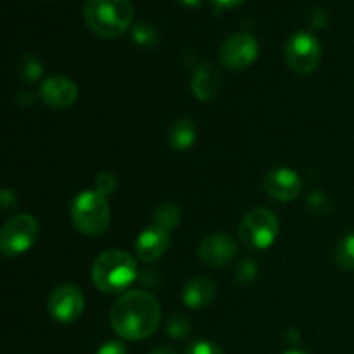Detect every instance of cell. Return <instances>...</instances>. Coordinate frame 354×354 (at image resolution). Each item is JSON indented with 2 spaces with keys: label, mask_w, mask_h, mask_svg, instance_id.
<instances>
[{
  "label": "cell",
  "mask_w": 354,
  "mask_h": 354,
  "mask_svg": "<svg viewBox=\"0 0 354 354\" xmlns=\"http://www.w3.org/2000/svg\"><path fill=\"white\" fill-rule=\"evenodd\" d=\"M313 26L315 28H324L325 24H327V14H325L324 9H317L313 12Z\"/></svg>",
  "instance_id": "83f0119b"
},
{
  "label": "cell",
  "mask_w": 354,
  "mask_h": 354,
  "mask_svg": "<svg viewBox=\"0 0 354 354\" xmlns=\"http://www.w3.org/2000/svg\"><path fill=\"white\" fill-rule=\"evenodd\" d=\"M41 73H44V68H41L40 61L33 54L23 55V59H21V75H23L24 80L37 82L41 76Z\"/></svg>",
  "instance_id": "ffe728a7"
},
{
  "label": "cell",
  "mask_w": 354,
  "mask_h": 354,
  "mask_svg": "<svg viewBox=\"0 0 354 354\" xmlns=\"http://www.w3.org/2000/svg\"><path fill=\"white\" fill-rule=\"evenodd\" d=\"M41 100L52 109H68L78 99V86L71 78L52 76L40 86Z\"/></svg>",
  "instance_id": "30bf717a"
},
{
  "label": "cell",
  "mask_w": 354,
  "mask_h": 354,
  "mask_svg": "<svg viewBox=\"0 0 354 354\" xmlns=\"http://www.w3.org/2000/svg\"><path fill=\"white\" fill-rule=\"evenodd\" d=\"M137 279V263L128 252L113 249L95 259L92 266L93 286L106 294L121 292Z\"/></svg>",
  "instance_id": "3957f363"
},
{
  "label": "cell",
  "mask_w": 354,
  "mask_h": 354,
  "mask_svg": "<svg viewBox=\"0 0 354 354\" xmlns=\"http://www.w3.org/2000/svg\"><path fill=\"white\" fill-rule=\"evenodd\" d=\"M256 275H258V268H256V263L252 259H242V263L235 270V279L241 283L252 282Z\"/></svg>",
  "instance_id": "7402d4cb"
},
{
  "label": "cell",
  "mask_w": 354,
  "mask_h": 354,
  "mask_svg": "<svg viewBox=\"0 0 354 354\" xmlns=\"http://www.w3.org/2000/svg\"><path fill=\"white\" fill-rule=\"evenodd\" d=\"M187 354H223L221 348L211 341H197L187 349Z\"/></svg>",
  "instance_id": "cb8c5ba5"
},
{
  "label": "cell",
  "mask_w": 354,
  "mask_h": 354,
  "mask_svg": "<svg viewBox=\"0 0 354 354\" xmlns=\"http://www.w3.org/2000/svg\"><path fill=\"white\" fill-rule=\"evenodd\" d=\"M71 218L82 234L97 237L107 230L111 221V209L106 196L97 190H85L75 199L71 206Z\"/></svg>",
  "instance_id": "277c9868"
},
{
  "label": "cell",
  "mask_w": 354,
  "mask_h": 354,
  "mask_svg": "<svg viewBox=\"0 0 354 354\" xmlns=\"http://www.w3.org/2000/svg\"><path fill=\"white\" fill-rule=\"evenodd\" d=\"M335 261L341 266L342 270H354V234L346 235L337 245V251H335Z\"/></svg>",
  "instance_id": "d6986e66"
},
{
  "label": "cell",
  "mask_w": 354,
  "mask_h": 354,
  "mask_svg": "<svg viewBox=\"0 0 354 354\" xmlns=\"http://www.w3.org/2000/svg\"><path fill=\"white\" fill-rule=\"evenodd\" d=\"M83 308H85V297L82 290L71 283L57 287L48 297V313L54 320L62 324L78 320L83 313Z\"/></svg>",
  "instance_id": "9c48e42d"
},
{
  "label": "cell",
  "mask_w": 354,
  "mask_h": 354,
  "mask_svg": "<svg viewBox=\"0 0 354 354\" xmlns=\"http://www.w3.org/2000/svg\"><path fill=\"white\" fill-rule=\"evenodd\" d=\"M308 204H310V207L315 211V213H318V214L327 213V209H324V206L328 207V201L322 192L311 194L310 199H308ZM328 209H330V207H328Z\"/></svg>",
  "instance_id": "d4e9b609"
},
{
  "label": "cell",
  "mask_w": 354,
  "mask_h": 354,
  "mask_svg": "<svg viewBox=\"0 0 354 354\" xmlns=\"http://www.w3.org/2000/svg\"><path fill=\"white\" fill-rule=\"evenodd\" d=\"M221 88V75L213 66H199L194 71L192 92L199 100H211Z\"/></svg>",
  "instance_id": "9a60e30c"
},
{
  "label": "cell",
  "mask_w": 354,
  "mask_h": 354,
  "mask_svg": "<svg viewBox=\"0 0 354 354\" xmlns=\"http://www.w3.org/2000/svg\"><path fill=\"white\" fill-rule=\"evenodd\" d=\"M180 3H183L185 7H190V9H196V7L201 6V2L203 0H178Z\"/></svg>",
  "instance_id": "4dcf8cb0"
},
{
  "label": "cell",
  "mask_w": 354,
  "mask_h": 354,
  "mask_svg": "<svg viewBox=\"0 0 354 354\" xmlns=\"http://www.w3.org/2000/svg\"><path fill=\"white\" fill-rule=\"evenodd\" d=\"M214 6L223 7V9H230V7H239L245 2V0H211Z\"/></svg>",
  "instance_id": "f1b7e54d"
},
{
  "label": "cell",
  "mask_w": 354,
  "mask_h": 354,
  "mask_svg": "<svg viewBox=\"0 0 354 354\" xmlns=\"http://www.w3.org/2000/svg\"><path fill=\"white\" fill-rule=\"evenodd\" d=\"M161 322V306L147 290H130L114 303L111 325L120 337L140 341L154 334Z\"/></svg>",
  "instance_id": "6da1fadb"
},
{
  "label": "cell",
  "mask_w": 354,
  "mask_h": 354,
  "mask_svg": "<svg viewBox=\"0 0 354 354\" xmlns=\"http://www.w3.org/2000/svg\"><path fill=\"white\" fill-rule=\"evenodd\" d=\"M168 334L173 339H185L190 334V322L183 315H175L168 322Z\"/></svg>",
  "instance_id": "44dd1931"
},
{
  "label": "cell",
  "mask_w": 354,
  "mask_h": 354,
  "mask_svg": "<svg viewBox=\"0 0 354 354\" xmlns=\"http://www.w3.org/2000/svg\"><path fill=\"white\" fill-rule=\"evenodd\" d=\"M286 354H310V353H304V351H289V353H286Z\"/></svg>",
  "instance_id": "d6a6232c"
},
{
  "label": "cell",
  "mask_w": 354,
  "mask_h": 354,
  "mask_svg": "<svg viewBox=\"0 0 354 354\" xmlns=\"http://www.w3.org/2000/svg\"><path fill=\"white\" fill-rule=\"evenodd\" d=\"M279 235V218L273 211L256 207L249 211L241 221L239 237L248 248L266 249L275 242Z\"/></svg>",
  "instance_id": "5b68a950"
},
{
  "label": "cell",
  "mask_w": 354,
  "mask_h": 354,
  "mask_svg": "<svg viewBox=\"0 0 354 354\" xmlns=\"http://www.w3.org/2000/svg\"><path fill=\"white\" fill-rule=\"evenodd\" d=\"M286 339H287V341H289V339H290V341H292V342H296L297 341V332L296 330H289L286 334Z\"/></svg>",
  "instance_id": "1f68e13d"
},
{
  "label": "cell",
  "mask_w": 354,
  "mask_h": 354,
  "mask_svg": "<svg viewBox=\"0 0 354 354\" xmlns=\"http://www.w3.org/2000/svg\"><path fill=\"white\" fill-rule=\"evenodd\" d=\"M237 252L235 241L227 234H213L204 239L199 245V256L203 263L213 268L228 265Z\"/></svg>",
  "instance_id": "7c38bea8"
},
{
  "label": "cell",
  "mask_w": 354,
  "mask_h": 354,
  "mask_svg": "<svg viewBox=\"0 0 354 354\" xmlns=\"http://www.w3.org/2000/svg\"><path fill=\"white\" fill-rule=\"evenodd\" d=\"M196 142V127L190 120H178L169 128V144L175 151H187Z\"/></svg>",
  "instance_id": "2e32d148"
},
{
  "label": "cell",
  "mask_w": 354,
  "mask_h": 354,
  "mask_svg": "<svg viewBox=\"0 0 354 354\" xmlns=\"http://www.w3.org/2000/svg\"><path fill=\"white\" fill-rule=\"evenodd\" d=\"M180 221V209L173 203H162L152 213L151 227L159 228L162 232H169L175 228Z\"/></svg>",
  "instance_id": "e0dca14e"
},
{
  "label": "cell",
  "mask_w": 354,
  "mask_h": 354,
  "mask_svg": "<svg viewBox=\"0 0 354 354\" xmlns=\"http://www.w3.org/2000/svg\"><path fill=\"white\" fill-rule=\"evenodd\" d=\"M97 354H127V348H124L121 342L111 341L106 342V344L97 351Z\"/></svg>",
  "instance_id": "484cf974"
},
{
  "label": "cell",
  "mask_w": 354,
  "mask_h": 354,
  "mask_svg": "<svg viewBox=\"0 0 354 354\" xmlns=\"http://www.w3.org/2000/svg\"><path fill=\"white\" fill-rule=\"evenodd\" d=\"M16 204H17L16 196H14L9 189H3L2 190V209L7 211V209H10V207H16Z\"/></svg>",
  "instance_id": "4316f807"
},
{
  "label": "cell",
  "mask_w": 354,
  "mask_h": 354,
  "mask_svg": "<svg viewBox=\"0 0 354 354\" xmlns=\"http://www.w3.org/2000/svg\"><path fill=\"white\" fill-rule=\"evenodd\" d=\"M131 38L140 47H152V45L158 44L159 33L151 23H137L131 28Z\"/></svg>",
  "instance_id": "ac0fdd59"
},
{
  "label": "cell",
  "mask_w": 354,
  "mask_h": 354,
  "mask_svg": "<svg viewBox=\"0 0 354 354\" xmlns=\"http://www.w3.org/2000/svg\"><path fill=\"white\" fill-rule=\"evenodd\" d=\"M149 354H176L175 349L169 348V346H159V348H156L154 351H151Z\"/></svg>",
  "instance_id": "f546056e"
},
{
  "label": "cell",
  "mask_w": 354,
  "mask_h": 354,
  "mask_svg": "<svg viewBox=\"0 0 354 354\" xmlns=\"http://www.w3.org/2000/svg\"><path fill=\"white\" fill-rule=\"evenodd\" d=\"M83 16L97 37L118 38L133 21V6L130 0H85Z\"/></svg>",
  "instance_id": "7a4b0ae2"
},
{
  "label": "cell",
  "mask_w": 354,
  "mask_h": 354,
  "mask_svg": "<svg viewBox=\"0 0 354 354\" xmlns=\"http://www.w3.org/2000/svg\"><path fill=\"white\" fill-rule=\"evenodd\" d=\"M320 41L306 31H297L287 40L286 59L292 71L299 75H310L320 64Z\"/></svg>",
  "instance_id": "52a82bcc"
},
{
  "label": "cell",
  "mask_w": 354,
  "mask_h": 354,
  "mask_svg": "<svg viewBox=\"0 0 354 354\" xmlns=\"http://www.w3.org/2000/svg\"><path fill=\"white\" fill-rule=\"evenodd\" d=\"M263 187L272 199L280 201V203H289L299 196L301 178L292 169L279 168L265 176Z\"/></svg>",
  "instance_id": "8fae6325"
},
{
  "label": "cell",
  "mask_w": 354,
  "mask_h": 354,
  "mask_svg": "<svg viewBox=\"0 0 354 354\" xmlns=\"http://www.w3.org/2000/svg\"><path fill=\"white\" fill-rule=\"evenodd\" d=\"M168 245V232H162L159 228L151 227L138 235L137 242H135V251H137V256L140 261L152 263L165 254Z\"/></svg>",
  "instance_id": "4fadbf2b"
},
{
  "label": "cell",
  "mask_w": 354,
  "mask_h": 354,
  "mask_svg": "<svg viewBox=\"0 0 354 354\" xmlns=\"http://www.w3.org/2000/svg\"><path fill=\"white\" fill-rule=\"evenodd\" d=\"M258 41L252 35L235 33L228 37L220 47V61L228 69H244L258 57Z\"/></svg>",
  "instance_id": "ba28073f"
},
{
  "label": "cell",
  "mask_w": 354,
  "mask_h": 354,
  "mask_svg": "<svg viewBox=\"0 0 354 354\" xmlns=\"http://www.w3.org/2000/svg\"><path fill=\"white\" fill-rule=\"evenodd\" d=\"M40 225L31 214H17L10 218L0 232V251L9 258L26 252L37 242Z\"/></svg>",
  "instance_id": "8992f818"
},
{
  "label": "cell",
  "mask_w": 354,
  "mask_h": 354,
  "mask_svg": "<svg viewBox=\"0 0 354 354\" xmlns=\"http://www.w3.org/2000/svg\"><path fill=\"white\" fill-rule=\"evenodd\" d=\"M216 286L207 277H196L183 289V303L192 310H201L214 299Z\"/></svg>",
  "instance_id": "5bb4252c"
},
{
  "label": "cell",
  "mask_w": 354,
  "mask_h": 354,
  "mask_svg": "<svg viewBox=\"0 0 354 354\" xmlns=\"http://www.w3.org/2000/svg\"><path fill=\"white\" fill-rule=\"evenodd\" d=\"M116 185H118L116 176H114L113 173H100L95 180V190L102 194V196H109V194H113L114 190H116Z\"/></svg>",
  "instance_id": "603a6c76"
}]
</instances>
